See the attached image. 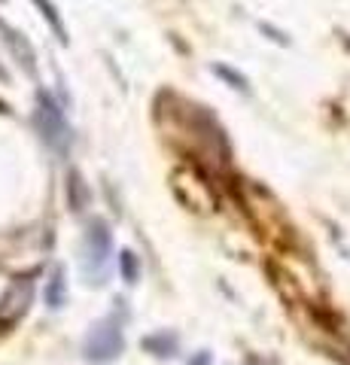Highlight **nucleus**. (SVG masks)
<instances>
[{
    "mask_svg": "<svg viewBox=\"0 0 350 365\" xmlns=\"http://www.w3.org/2000/svg\"><path fill=\"white\" fill-rule=\"evenodd\" d=\"M34 125H37V134L43 137V143L49 146L52 153L67 155L73 143V131L71 122L64 119V110L58 107L46 88H37V110H34Z\"/></svg>",
    "mask_w": 350,
    "mask_h": 365,
    "instance_id": "1",
    "label": "nucleus"
},
{
    "mask_svg": "<svg viewBox=\"0 0 350 365\" xmlns=\"http://www.w3.org/2000/svg\"><path fill=\"white\" fill-rule=\"evenodd\" d=\"M0 40H4L9 55L19 61L21 71H25L28 76H37V55H34V46H31V40L25 37V34H21L19 28H13L9 21L0 19Z\"/></svg>",
    "mask_w": 350,
    "mask_h": 365,
    "instance_id": "2",
    "label": "nucleus"
},
{
    "mask_svg": "<svg viewBox=\"0 0 350 365\" xmlns=\"http://www.w3.org/2000/svg\"><path fill=\"white\" fill-rule=\"evenodd\" d=\"M110 256V232L104 220H95L86 232V268L88 271H101L107 265Z\"/></svg>",
    "mask_w": 350,
    "mask_h": 365,
    "instance_id": "3",
    "label": "nucleus"
},
{
    "mask_svg": "<svg viewBox=\"0 0 350 365\" xmlns=\"http://www.w3.org/2000/svg\"><path fill=\"white\" fill-rule=\"evenodd\" d=\"M86 350H88V356H92L95 362H104V359H113L116 353L122 350V335H119V329L113 326V323H104V326H98L92 338L86 341Z\"/></svg>",
    "mask_w": 350,
    "mask_h": 365,
    "instance_id": "4",
    "label": "nucleus"
},
{
    "mask_svg": "<svg viewBox=\"0 0 350 365\" xmlns=\"http://www.w3.org/2000/svg\"><path fill=\"white\" fill-rule=\"evenodd\" d=\"M31 4L40 9V16L46 19V25L52 28V34L58 37V43H61V46L71 43V37H67V28H64V21H61V16H58V6H55L52 0H31Z\"/></svg>",
    "mask_w": 350,
    "mask_h": 365,
    "instance_id": "5",
    "label": "nucleus"
},
{
    "mask_svg": "<svg viewBox=\"0 0 350 365\" xmlns=\"http://www.w3.org/2000/svg\"><path fill=\"white\" fill-rule=\"evenodd\" d=\"M213 73H217L225 86H232V88H238V91H244V95H250V79H247L241 71H235V67H229V64H222V61H217L213 64Z\"/></svg>",
    "mask_w": 350,
    "mask_h": 365,
    "instance_id": "6",
    "label": "nucleus"
},
{
    "mask_svg": "<svg viewBox=\"0 0 350 365\" xmlns=\"http://www.w3.org/2000/svg\"><path fill=\"white\" fill-rule=\"evenodd\" d=\"M138 274H140L138 256H134L131 250H125V253H122V277H125V283H138Z\"/></svg>",
    "mask_w": 350,
    "mask_h": 365,
    "instance_id": "7",
    "label": "nucleus"
},
{
    "mask_svg": "<svg viewBox=\"0 0 350 365\" xmlns=\"http://www.w3.org/2000/svg\"><path fill=\"white\" fill-rule=\"evenodd\" d=\"M259 31H262L265 37H268L271 43H277V46H289V43H292L287 31H280V28H274V25H268V21H259Z\"/></svg>",
    "mask_w": 350,
    "mask_h": 365,
    "instance_id": "8",
    "label": "nucleus"
},
{
    "mask_svg": "<svg viewBox=\"0 0 350 365\" xmlns=\"http://www.w3.org/2000/svg\"><path fill=\"white\" fill-rule=\"evenodd\" d=\"M61 287H64V283H61V271H58V274H55V283L49 287V304L52 307H61Z\"/></svg>",
    "mask_w": 350,
    "mask_h": 365,
    "instance_id": "9",
    "label": "nucleus"
}]
</instances>
